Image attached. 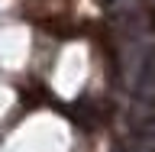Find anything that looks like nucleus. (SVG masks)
I'll use <instances>...</instances> for the list:
<instances>
[{
    "mask_svg": "<svg viewBox=\"0 0 155 152\" xmlns=\"http://www.w3.org/2000/svg\"><path fill=\"white\" fill-rule=\"evenodd\" d=\"M110 3H113V7H123V3H129V0H110Z\"/></svg>",
    "mask_w": 155,
    "mask_h": 152,
    "instance_id": "1",
    "label": "nucleus"
}]
</instances>
